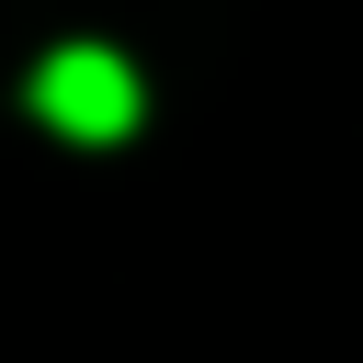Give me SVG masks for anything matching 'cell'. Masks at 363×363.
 Wrapping results in <instances>:
<instances>
[{"label":"cell","mask_w":363,"mask_h":363,"mask_svg":"<svg viewBox=\"0 0 363 363\" xmlns=\"http://www.w3.org/2000/svg\"><path fill=\"white\" fill-rule=\"evenodd\" d=\"M34 113H45L57 136H125V125H136V68H125L113 45H57V57L34 68Z\"/></svg>","instance_id":"1"}]
</instances>
